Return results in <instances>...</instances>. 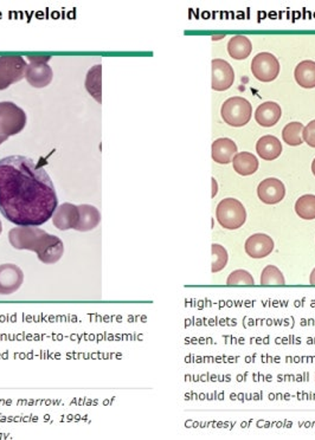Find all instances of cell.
<instances>
[{"label":"cell","instance_id":"cell-26","mask_svg":"<svg viewBox=\"0 0 315 440\" xmlns=\"http://www.w3.org/2000/svg\"><path fill=\"white\" fill-rule=\"evenodd\" d=\"M228 285H254V277L251 276L249 272L246 270H236L231 272L228 280H226Z\"/></svg>","mask_w":315,"mask_h":440},{"label":"cell","instance_id":"cell-19","mask_svg":"<svg viewBox=\"0 0 315 440\" xmlns=\"http://www.w3.org/2000/svg\"><path fill=\"white\" fill-rule=\"evenodd\" d=\"M294 78L301 88H315L314 60H303L301 63L296 65L294 70Z\"/></svg>","mask_w":315,"mask_h":440},{"label":"cell","instance_id":"cell-11","mask_svg":"<svg viewBox=\"0 0 315 440\" xmlns=\"http://www.w3.org/2000/svg\"><path fill=\"white\" fill-rule=\"evenodd\" d=\"M257 196L259 201L267 205L279 204L286 196V187L282 181L276 178H268L259 183L257 187Z\"/></svg>","mask_w":315,"mask_h":440},{"label":"cell","instance_id":"cell-29","mask_svg":"<svg viewBox=\"0 0 315 440\" xmlns=\"http://www.w3.org/2000/svg\"><path fill=\"white\" fill-rule=\"evenodd\" d=\"M309 283L312 285H315V268L313 269V271H312L311 277H309Z\"/></svg>","mask_w":315,"mask_h":440},{"label":"cell","instance_id":"cell-28","mask_svg":"<svg viewBox=\"0 0 315 440\" xmlns=\"http://www.w3.org/2000/svg\"><path fill=\"white\" fill-rule=\"evenodd\" d=\"M212 187H214V189H212V198H214L217 192H219V186H217V181H216L214 178H212Z\"/></svg>","mask_w":315,"mask_h":440},{"label":"cell","instance_id":"cell-13","mask_svg":"<svg viewBox=\"0 0 315 440\" xmlns=\"http://www.w3.org/2000/svg\"><path fill=\"white\" fill-rule=\"evenodd\" d=\"M78 220H80L78 206L70 203L60 205L53 216V225L61 231L71 230V228L75 230L78 224Z\"/></svg>","mask_w":315,"mask_h":440},{"label":"cell","instance_id":"cell-15","mask_svg":"<svg viewBox=\"0 0 315 440\" xmlns=\"http://www.w3.org/2000/svg\"><path fill=\"white\" fill-rule=\"evenodd\" d=\"M282 115L281 107L276 102H264L255 112V120L262 127H273Z\"/></svg>","mask_w":315,"mask_h":440},{"label":"cell","instance_id":"cell-25","mask_svg":"<svg viewBox=\"0 0 315 440\" xmlns=\"http://www.w3.org/2000/svg\"><path fill=\"white\" fill-rule=\"evenodd\" d=\"M211 251H212V272L216 273L225 268L229 260V255L225 248L219 244H212Z\"/></svg>","mask_w":315,"mask_h":440},{"label":"cell","instance_id":"cell-3","mask_svg":"<svg viewBox=\"0 0 315 440\" xmlns=\"http://www.w3.org/2000/svg\"><path fill=\"white\" fill-rule=\"evenodd\" d=\"M26 114L16 103L10 101L0 102V144L10 136L21 133L26 126Z\"/></svg>","mask_w":315,"mask_h":440},{"label":"cell","instance_id":"cell-2","mask_svg":"<svg viewBox=\"0 0 315 440\" xmlns=\"http://www.w3.org/2000/svg\"><path fill=\"white\" fill-rule=\"evenodd\" d=\"M8 242L17 250L37 253L45 264H55L65 253V245L58 237L45 232L37 226H17L8 232Z\"/></svg>","mask_w":315,"mask_h":440},{"label":"cell","instance_id":"cell-17","mask_svg":"<svg viewBox=\"0 0 315 440\" xmlns=\"http://www.w3.org/2000/svg\"><path fill=\"white\" fill-rule=\"evenodd\" d=\"M256 152L263 160L273 161L282 153V144L276 136L264 135L256 144Z\"/></svg>","mask_w":315,"mask_h":440},{"label":"cell","instance_id":"cell-20","mask_svg":"<svg viewBox=\"0 0 315 440\" xmlns=\"http://www.w3.org/2000/svg\"><path fill=\"white\" fill-rule=\"evenodd\" d=\"M251 51H253V44H251V40L247 36L237 35V36L232 37L229 40V43H228V53L234 60H246V58L249 57Z\"/></svg>","mask_w":315,"mask_h":440},{"label":"cell","instance_id":"cell-22","mask_svg":"<svg viewBox=\"0 0 315 440\" xmlns=\"http://www.w3.org/2000/svg\"><path fill=\"white\" fill-rule=\"evenodd\" d=\"M295 212L303 220L315 219V196L306 194L300 196L295 203Z\"/></svg>","mask_w":315,"mask_h":440},{"label":"cell","instance_id":"cell-32","mask_svg":"<svg viewBox=\"0 0 315 440\" xmlns=\"http://www.w3.org/2000/svg\"><path fill=\"white\" fill-rule=\"evenodd\" d=\"M3 232V223H1V220H0V235Z\"/></svg>","mask_w":315,"mask_h":440},{"label":"cell","instance_id":"cell-1","mask_svg":"<svg viewBox=\"0 0 315 440\" xmlns=\"http://www.w3.org/2000/svg\"><path fill=\"white\" fill-rule=\"evenodd\" d=\"M58 205L48 172L28 156L0 160V212L18 226H40L53 218Z\"/></svg>","mask_w":315,"mask_h":440},{"label":"cell","instance_id":"cell-18","mask_svg":"<svg viewBox=\"0 0 315 440\" xmlns=\"http://www.w3.org/2000/svg\"><path fill=\"white\" fill-rule=\"evenodd\" d=\"M232 166L235 172L239 173V176H253L254 173L259 171V162L257 158L248 152L237 153L232 159Z\"/></svg>","mask_w":315,"mask_h":440},{"label":"cell","instance_id":"cell-21","mask_svg":"<svg viewBox=\"0 0 315 440\" xmlns=\"http://www.w3.org/2000/svg\"><path fill=\"white\" fill-rule=\"evenodd\" d=\"M85 89L95 100L102 102V65H96L90 69L85 77Z\"/></svg>","mask_w":315,"mask_h":440},{"label":"cell","instance_id":"cell-30","mask_svg":"<svg viewBox=\"0 0 315 440\" xmlns=\"http://www.w3.org/2000/svg\"><path fill=\"white\" fill-rule=\"evenodd\" d=\"M312 173H313L315 176V159L313 160V162H312Z\"/></svg>","mask_w":315,"mask_h":440},{"label":"cell","instance_id":"cell-16","mask_svg":"<svg viewBox=\"0 0 315 440\" xmlns=\"http://www.w3.org/2000/svg\"><path fill=\"white\" fill-rule=\"evenodd\" d=\"M78 211H80V220L75 228L76 231L88 232L100 224L101 213L93 205H78Z\"/></svg>","mask_w":315,"mask_h":440},{"label":"cell","instance_id":"cell-6","mask_svg":"<svg viewBox=\"0 0 315 440\" xmlns=\"http://www.w3.org/2000/svg\"><path fill=\"white\" fill-rule=\"evenodd\" d=\"M28 60L25 78L33 88H45L51 83L53 78V71L51 67L48 65L51 56H28Z\"/></svg>","mask_w":315,"mask_h":440},{"label":"cell","instance_id":"cell-9","mask_svg":"<svg viewBox=\"0 0 315 440\" xmlns=\"http://www.w3.org/2000/svg\"><path fill=\"white\" fill-rule=\"evenodd\" d=\"M24 282V273L16 264L0 265V295L8 296L18 291Z\"/></svg>","mask_w":315,"mask_h":440},{"label":"cell","instance_id":"cell-4","mask_svg":"<svg viewBox=\"0 0 315 440\" xmlns=\"http://www.w3.org/2000/svg\"><path fill=\"white\" fill-rule=\"evenodd\" d=\"M216 218L222 228L237 230L246 223L247 211L241 201L234 198H226L217 205Z\"/></svg>","mask_w":315,"mask_h":440},{"label":"cell","instance_id":"cell-23","mask_svg":"<svg viewBox=\"0 0 315 440\" xmlns=\"http://www.w3.org/2000/svg\"><path fill=\"white\" fill-rule=\"evenodd\" d=\"M303 124L301 122H291L282 130V139L289 146H300L303 144Z\"/></svg>","mask_w":315,"mask_h":440},{"label":"cell","instance_id":"cell-27","mask_svg":"<svg viewBox=\"0 0 315 440\" xmlns=\"http://www.w3.org/2000/svg\"><path fill=\"white\" fill-rule=\"evenodd\" d=\"M303 139L309 147L315 149V120L311 121L303 128Z\"/></svg>","mask_w":315,"mask_h":440},{"label":"cell","instance_id":"cell-8","mask_svg":"<svg viewBox=\"0 0 315 440\" xmlns=\"http://www.w3.org/2000/svg\"><path fill=\"white\" fill-rule=\"evenodd\" d=\"M251 71L261 82H273L280 74L279 60L269 52H261L251 62Z\"/></svg>","mask_w":315,"mask_h":440},{"label":"cell","instance_id":"cell-10","mask_svg":"<svg viewBox=\"0 0 315 440\" xmlns=\"http://www.w3.org/2000/svg\"><path fill=\"white\" fill-rule=\"evenodd\" d=\"M234 69L226 60H212V89L214 92H225L234 85Z\"/></svg>","mask_w":315,"mask_h":440},{"label":"cell","instance_id":"cell-12","mask_svg":"<svg viewBox=\"0 0 315 440\" xmlns=\"http://www.w3.org/2000/svg\"><path fill=\"white\" fill-rule=\"evenodd\" d=\"M248 256L254 260H261L269 256L274 250V240L264 233H255L248 238L244 245Z\"/></svg>","mask_w":315,"mask_h":440},{"label":"cell","instance_id":"cell-7","mask_svg":"<svg viewBox=\"0 0 315 440\" xmlns=\"http://www.w3.org/2000/svg\"><path fill=\"white\" fill-rule=\"evenodd\" d=\"M28 63L24 57L6 55L0 56V90L25 78Z\"/></svg>","mask_w":315,"mask_h":440},{"label":"cell","instance_id":"cell-14","mask_svg":"<svg viewBox=\"0 0 315 440\" xmlns=\"http://www.w3.org/2000/svg\"><path fill=\"white\" fill-rule=\"evenodd\" d=\"M237 144L228 137H221L212 144V160L217 164H230L237 154Z\"/></svg>","mask_w":315,"mask_h":440},{"label":"cell","instance_id":"cell-24","mask_svg":"<svg viewBox=\"0 0 315 440\" xmlns=\"http://www.w3.org/2000/svg\"><path fill=\"white\" fill-rule=\"evenodd\" d=\"M261 285H284L286 280L279 268H276L275 265H267L263 269L262 275H261Z\"/></svg>","mask_w":315,"mask_h":440},{"label":"cell","instance_id":"cell-31","mask_svg":"<svg viewBox=\"0 0 315 440\" xmlns=\"http://www.w3.org/2000/svg\"><path fill=\"white\" fill-rule=\"evenodd\" d=\"M224 35H222V36H214L212 37V40H222V38H224Z\"/></svg>","mask_w":315,"mask_h":440},{"label":"cell","instance_id":"cell-5","mask_svg":"<svg viewBox=\"0 0 315 440\" xmlns=\"http://www.w3.org/2000/svg\"><path fill=\"white\" fill-rule=\"evenodd\" d=\"M221 115L224 122L231 127H243L250 121L253 107L250 102L243 97H230L223 103Z\"/></svg>","mask_w":315,"mask_h":440}]
</instances>
